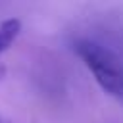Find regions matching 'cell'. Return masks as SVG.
Instances as JSON below:
<instances>
[{"label":"cell","mask_w":123,"mask_h":123,"mask_svg":"<svg viewBox=\"0 0 123 123\" xmlns=\"http://www.w3.org/2000/svg\"><path fill=\"white\" fill-rule=\"evenodd\" d=\"M73 48L100 88L123 104V60L113 50L92 38H77Z\"/></svg>","instance_id":"6da1fadb"},{"label":"cell","mask_w":123,"mask_h":123,"mask_svg":"<svg viewBox=\"0 0 123 123\" xmlns=\"http://www.w3.org/2000/svg\"><path fill=\"white\" fill-rule=\"evenodd\" d=\"M21 33V21L17 17H8L0 23V54H4L19 37Z\"/></svg>","instance_id":"7a4b0ae2"},{"label":"cell","mask_w":123,"mask_h":123,"mask_svg":"<svg viewBox=\"0 0 123 123\" xmlns=\"http://www.w3.org/2000/svg\"><path fill=\"white\" fill-rule=\"evenodd\" d=\"M0 123H13V121H12L10 117H6L4 113H0Z\"/></svg>","instance_id":"3957f363"},{"label":"cell","mask_w":123,"mask_h":123,"mask_svg":"<svg viewBox=\"0 0 123 123\" xmlns=\"http://www.w3.org/2000/svg\"><path fill=\"white\" fill-rule=\"evenodd\" d=\"M4 73H6V67H4V65H2V63H0V79H2V77H4Z\"/></svg>","instance_id":"277c9868"}]
</instances>
